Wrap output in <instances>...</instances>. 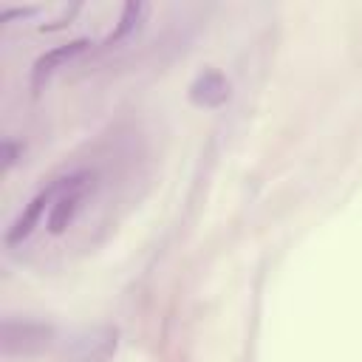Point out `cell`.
I'll return each mask as SVG.
<instances>
[{
	"mask_svg": "<svg viewBox=\"0 0 362 362\" xmlns=\"http://www.w3.org/2000/svg\"><path fill=\"white\" fill-rule=\"evenodd\" d=\"M119 348L116 325H93L74 334L62 351V362H110Z\"/></svg>",
	"mask_w": 362,
	"mask_h": 362,
	"instance_id": "cell-1",
	"label": "cell"
},
{
	"mask_svg": "<svg viewBox=\"0 0 362 362\" xmlns=\"http://www.w3.org/2000/svg\"><path fill=\"white\" fill-rule=\"evenodd\" d=\"M54 339V328L37 320H3V354L6 356H34L45 351Z\"/></svg>",
	"mask_w": 362,
	"mask_h": 362,
	"instance_id": "cell-2",
	"label": "cell"
},
{
	"mask_svg": "<svg viewBox=\"0 0 362 362\" xmlns=\"http://www.w3.org/2000/svg\"><path fill=\"white\" fill-rule=\"evenodd\" d=\"M90 187H93V175L85 173V170L65 178L62 192L57 195V201H54L51 209H48V229H51L54 235H62V232L74 223V218L79 215L82 201L88 198Z\"/></svg>",
	"mask_w": 362,
	"mask_h": 362,
	"instance_id": "cell-3",
	"label": "cell"
},
{
	"mask_svg": "<svg viewBox=\"0 0 362 362\" xmlns=\"http://www.w3.org/2000/svg\"><path fill=\"white\" fill-rule=\"evenodd\" d=\"M62 184H65V178H59V181L48 184L45 189H40V192L25 204V209L14 218V223H11V226H8V232H6V243H8V246H14V243L25 240V238L34 232V226L42 221V215L51 209V204H54V201H57V195L62 192Z\"/></svg>",
	"mask_w": 362,
	"mask_h": 362,
	"instance_id": "cell-4",
	"label": "cell"
},
{
	"mask_svg": "<svg viewBox=\"0 0 362 362\" xmlns=\"http://www.w3.org/2000/svg\"><path fill=\"white\" fill-rule=\"evenodd\" d=\"M90 48V40H74V42H65V45H57V48H51V51H45L37 62H34V68H31V82H34V88H40L42 85V79H48L57 68H62L65 62H71L74 57H79V54H85Z\"/></svg>",
	"mask_w": 362,
	"mask_h": 362,
	"instance_id": "cell-5",
	"label": "cell"
},
{
	"mask_svg": "<svg viewBox=\"0 0 362 362\" xmlns=\"http://www.w3.org/2000/svg\"><path fill=\"white\" fill-rule=\"evenodd\" d=\"M189 99L201 107H218L229 99V82L221 71H204L189 85Z\"/></svg>",
	"mask_w": 362,
	"mask_h": 362,
	"instance_id": "cell-6",
	"label": "cell"
},
{
	"mask_svg": "<svg viewBox=\"0 0 362 362\" xmlns=\"http://www.w3.org/2000/svg\"><path fill=\"white\" fill-rule=\"evenodd\" d=\"M144 14H147V6L144 3H127L124 8H122V17H119V25L107 34V40H105V45H113V42H119V40H124L141 20H144Z\"/></svg>",
	"mask_w": 362,
	"mask_h": 362,
	"instance_id": "cell-7",
	"label": "cell"
}]
</instances>
